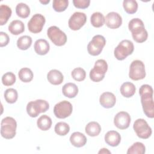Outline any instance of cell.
Wrapping results in <instances>:
<instances>
[{
    "mask_svg": "<svg viewBox=\"0 0 154 154\" xmlns=\"http://www.w3.org/2000/svg\"><path fill=\"white\" fill-rule=\"evenodd\" d=\"M153 90L152 87L148 84L141 86L139 94L141 96V102L144 113L147 117H154V103L153 99Z\"/></svg>",
    "mask_w": 154,
    "mask_h": 154,
    "instance_id": "cell-1",
    "label": "cell"
},
{
    "mask_svg": "<svg viewBox=\"0 0 154 154\" xmlns=\"http://www.w3.org/2000/svg\"><path fill=\"white\" fill-rule=\"evenodd\" d=\"M128 28L132 33L133 39L137 43L144 42L148 37L143 22L139 18L131 19L128 23Z\"/></svg>",
    "mask_w": 154,
    "mask_h": 154,
    "instance_id": "cell-2",
    "label": "cell"
},
{
    "mask_svg": "<svg viewBox=\"0 0 154 154\" xmlns=\"http://www.w3.org/2000/svg\"><path fill=\"white\" fill-rule=\"evenodd\" d=\"M17 123L11 117L4 118L1 123V134L5 139H11L16 134Z\"/></svg>",
    "mask_w": 154,
    "mask_h": 154,
    "instance_id": "cell-3",
    "label": "cell"
},
{
    "mask_svg": "<svg viewBox=\"0 0 154 154\" xmlns=\"http://www.w3.org/2000/svg\"><path fill=\"white\" fill-rule=\"evenodd\" d=\"M49 108V103L42 99L29 102L26 105V112L31 117H36L39 114L46 112Z\"/></svg>",
    "mask_w": 154,
    "mask_h": 154,
    "instance_id": "cell-4",
    "label": "cell"
},
{
    "mask_svg": "<svg viewBox=\"0 0 154 154\" xmlns=\"http://www.w3.org/2000/svg\"><path fill=\"white\" fill-rule=\"evenodd\" d=\"M134 49L133 43L129 40L121 41L115 48L114 54L118 60H123L128 55L132 54Z\"/></svg>",
    "mask_w": 154,
    "mask_h": 154,
    "instance_id": "cell-5",
    "label": "cell"
},
{
    "mask_svg": "<svg viewBox=\"0 0 154 154\" xmlns=\"http://www.w3.org/2000/svg\"><path fill=\"white\" fill-rule=\"evenodd\" d=\"M107 70L108 64L106 61L103 59L98 60L90 72V78L94 82H99L104 78Z\"/></svg>",
    "mask_w": 154,
    "mask_h": 154,
    "instance_id": "cell-6",
    "label": "cell"
},
{
    "mask_svg": "<svg viewBox=\"0 0 154 154\" xmlns=\"http://www.w3.org/2000/svg\"><path fill=\"white\" fill-rule=\"evenodd\" d=\"M47 35L49 38L56 46H63L67 42L66 34L56 26H50L47 30Z\"/></svg>",
    "mask_w": 154,
    "mask_h": 154,
    "instance_id": "cell-7",
    "label": "cell"
},
{
    "mask_svg": "<svg viewBox=\"0 0 154 154\" xmlns=\"http://www.w3.org/2000/svg\"><path fill=\"white\" fill-rule=\"evenodd\" d=\"M146 76L144 64L139 60L133 61L129 67V77L134 81L143 79Z\"/></svg>",
    "mask_w": 154,
    "mask_h": 154,
    "instance_id": "cell-8",
    "label": "cell"
},
{
    "mask_svg": "<svg viewBox=\"0 0 154 154\" xmlns=\"http://www.w3.org/2000/svg\"><path fill=\"white\" fill-rule=\"evenodd\" d=\"M105 44L106 40L103 36L96 35L87 45L88 52L93 56H97L101 53Z\"/></svg>",
    "mask_w": 154,
    "mask_h": 154,
    "instance_id": "cell-9",
    "label": "cell"
},
{
    "mask_svg": "<svg viewBox=\"0 0 154 154\" xmlns=\"http://www.w3.org/2000/svg\"><path fill=\"white\" fill-rule=\"evenodd\" d=\"M133 128L137 135L140 138L147 139L151 136L152 133L151 128L147 122L143 119L136 120L134 123Z\"/></svg>",
    "mask_w": 154,
    "mask_h": 154,
    "instance_id": "cell-10",
    "label": "cell"
},
{
    "mask_svg": "<svg viewBox=\"0 0 154 154\" xmlns=\"http://www.w3.org/2000/svg\"><path fill=\"white\" fill-rule=\"evenodd\" d=\"M73 106L70 102L67 100L57 103L54 108V113L58 119H65L72 114Z\"/></svg>",
    "mask_w": 154,
    "mask_h": 154,
    "instance_id": "cell-11",
    "label": "cell"
},
{
    "mask_svg": "<svg viewBox=\"0 0 154 154\" xmlns=\"http://www.w3.org/2000/svg\"><path fill=\"white\" fill-rule=\"evenodd\" d=\"M45 22V17L42 14H35L28 22V30L34 34L38 33L42 31Z\"/></svg>",
    "mask_w": 154,
    "mask_h": 154,
    "instance_id": "cell-12",
    "label": "cell"
},
{
    "mask_svg": "<svg viewBox=\"0 0 154 154\" xmlns=\"http://www.w3.org/2000/svg\"><path fill=\"white\" fill-rule=\"evenodd\" d=\"M86 21L87 16L85 13L79 11L75 12L69 20V27L73 31L79 30L84 25Z\"/></svg>",
    "mask_w": 154,
    "mask_h": 154,
    "instance_id": "cell-13",
    "label": "cell"
},
{
    "mask_svg": "<svg viewBox=\"0 0 154 154\" xmlns=\"http://www.w3.org/2000/svg\"><path fill=\"white\" fill-rule=\"evenodd\" d=\"M114 123L120 129H127L131 123V117L127 112H119L114 118Z\"/></svg>",
    "mask_w": 154,
    "mask_h": 154,
    "instance_id": "cell-14",
    "label": "cell"
},
{
    "mask_svg": "<svg viewBox=\"0 0 154 154\" xmlns=\"http://www.w3.org/2000/svg\"><path fill=\"white\" fill-rule=\"evenodd\" d=\"M105 23L106 25L111 29H116L119 28L122 23V18L121 16L116 12H109L105 17Z\"/></svg>",
    "mask_w": 154,
    "mask_h": 154,
    "instance_id": "cell-15",
    "label": "cell"
},
{
    "mask_svg": "<svg viewBox=\"0 0 154 154\" xmlns=\"http://www.w3.org/2000/svg\"><path fill=\"white\" fill-rule=\"evenodd\" d=\"M99 102L105 108H112L116 103V97L111 92H104L100 96Z\"/></svg>",
    "mask_w": 154,
    "mask_h": 154,
    "instance_id": "cell-16",
    "label": "cell"
},
{
    "mask_svg": "<svg viewBox=\"0 0 154 154\" xmlns=\"http://www.w3.org/2000/svg\"><path fill=\"white\" fill-rule=\"evenodd\" d=\"M105 141L107 144L112 147L117 146L121 141L120 134L116 131H109L105 135Z\"/></svg>",
    "mask_w": 154,
    "mask_h": 154,
    "instance_id": "cell-17",
    "label": "cell"
},
{
    "mask_svg": "<svg viewBox=\"0 0 154 154\" xmlns=\"http://www.w3.org/2000/svg\"><path fill=\"white\" fill-rule=\"evenodd\" d=\"M71 144L76 147H81L87 143L86 137L81 132H75L70 137Z\"/></svg>",
    "mask_w": 154,
    "mask_h": 154,
    "instance_id": "cell-18",
    "label": "cell"
},
{
    "mask_svg": "<svg viewBox=\"0 0 154 154\" xmlns=\"http://www.w3.org/2000/svg\"><path fill=\"white\" fill-rule=\"evenodd\" d=\"M34 48L37 54L44 55L49 52L50 46L47 40L45 39H38L35 42Z\"/></svg>",
    "mask_w": 154,
    "mask_h": 154,
    "instance_id": "cell-19",
    "label": "cell"
},
{
    "mask_svg": "<svg viewBox=\"0 0 154 154\" xmlns=\"http://www.w3.org/2000/svg\"><path fill=\"white\" fill-rule=\"evenodd\" d=\"M47 79L53 85H60L63 82L64 76L60 71L57 69H52L48 72Z\"/></svg>",
    "mask_w": 154,
    "mask_h": 154,
    "instance_id": "cell-20",
    "label": "cell"
},
{
    "mask_svg": "<svg viewBox=\"0 0 154 154\" xmlns=\"http://www.w3.org/2000/svg\"><path fill=\"white\" fill-rule=\"evenodd\" d=\"M62 92L64 96L69 98H73L78 93V88L75 84L68 82L63 85Z\"/></svg>",
    "mask_w": 154,
    "mask_h": 154,
    "instance_id": "cell-21",
    "label": "cell"
},
{
    "mask_svg": "<svg viewBox=\"0 0 154 154\" xmlns=\"http://www.w3.org/2000/svg\"><path fill=\"white\" fill-rule=\"evenodd\" d=\"M136 88L134 84L130 82H125L120 87V91L122 95L125 97H131L135 93Z\"/></svg>",
    "mask_w": 154,
    "mask_h": 154,
    "instance_id": "cell-22",
    "label": "cell"
},
{
    "mask_svg": "<svg viewBox=\"0 0 154 154\" xmlns=\"http://www.w3.org/2000/svg\"><path fill=\"white\" fill-rule=\"evenodd\" d=\"M8 31L13 35H19L25 31L24 23L19 20H14L8 26Z\"/></svg>",
    "mask_w": 154,
    "mask_h": 154,
    "instance_id": "cell-23",
    "label": "cell"
},
{
    "mask_svg": "<svg viewBox=\"0 0 154 154\" xmlns=\"http://www.w3.org/2000/svg\"><path fill=\"white\" fill-rule=\"evenodd\" d=\"M85 131L88 135L90 137H96L100 134L101 127L97 122H90L86 125Z\"/></svg>",
    "mask_w": 154,
    "mask_h": 154,
    "instance_id": "cell-24",
    "label": "cell"
},
{
    "mask_svg": "<svg viewBox=\"0 0 154 154\" xmlns=\"http://www.w3.org/2000/svg\"><path fill=\"white\" fill-rule=\"evenodd\" d=\"M11 9L7 5L2 4L0 6V25L5 24L11 15Z\"/></svg>",
    "mask_w": 154,
    "mask_h": 154,
    "instance_id": "cell-25",
    "label": "cell"
},
{
    "mask_svg": "<svg viewBox=\"0 0 154 154\" xmlns=\"http://www.w3.org/2000/svg\"><path fill=\"white\" fill-rule=\"evenodd\" d=\"M38 128L42 131H48L52 125V120L47 115L41 116L37 121Z\"/></svg>",
    "mask_w": 154,
    "mask_h": 154,
    "instance_id": "cell-26",
    "label": "cell"
},
{
    "mask_svg": "<svg viewBox=\"0 0 154 154\" xmlns=\"http://www.w3.org/2000/svg\"><path fill=\"white\" fill-rule=\"evenodd\" d=\"M90 22L94 27L99 28L103 25L105 23V17L102 13L100 12H94L91 16Z\"/></svg>",
    "mask_w": 154,
    "mask_h": 154,
    "instance_id": "cell-27",
    "label": "cell"
},
{
    "mask_svg": "<svg viewBox=\"0 0 154 154\" xmlns=\"http://www.w3.org/2000/svg\"><path fill=\"white\" fill-rule=\"evenodd\" d=\"M16 13L20 17L26 18L30 14V8L27 4L20 2L17 4L16 7Z\"/></svg>",
    "mask_w": 154,
    "mask_h": 154,
    "instance_id": "cell-28",
    "label": "cell"
},
{
    "mask_svg": "<svg viewBox=\"0 0 154 154\" xmlns=\"http://www.w3.org/2000/svg\"><path fill=\"white\" fill-rule=\"evenodd\" d=\"M32 44V38L29 35L20 37L17 40V46L21 50L28 49Z\"/></svg>",
    "mask_w": 154,
    "mask_h": 154,
    "instance_id": "cell-29",
    "label": "cell"
},
{
    "mask_svg": "<svg viewBox=\"0 0 154 154\" xmlns=\"http://www.w3.org/2000/svg\"><path fill=\"white\" fill-rule=\"evenodd\" d=\"M18 76L19 79L24 82H29L32 81L33 78V73L32 70L27 67L21 69L19 73Z\"/></svg>",
    "mask_w": 154,
    "mask_h": 154,
    "instance_id": "cell-30",
    "label": "cell"
},
{
    "mask_svg": "<svg viewBox=\"0 0 154 154\" xmlns=\"http://www.w3.org/2000/svg\"><path fill=\"white\" fill-rule=\"evenodd\" d=\"M123 6L125 11L128 14H134L138 9V4L134 0H124Z\"/></svg>",
    "mask_w": 154,
    "mask_h": 154,
    "instance_id": "cell-31",
    "label": "cell"
},
{
    "mask_svg": "<svg viewBox=\"0 0 154 154\" xmlns=\"http://www.w3.org/2000/svg\"><path fill=\"white\" fill-rule=\"evenodd\" d=\"M146 152L145 146L141 142H136L129 147L128 154H144Z\"/></svg>",
    "mask_w": 154,
    "mask_h": 154,
    "instance_id": "cell-32",
    "label": "cell"
},
{
    "mask_svg": "<svg viewBox=\"0 0 154 154\" xmlns=\"http://www.w3.org/2000/svg\"><path fill=\"white\" fill-rule=\"evenodd\" d=\"M54 130L55 133L58 135L64 136L69 132L70 126L66 122H60L55 125Z\"/></svg>",
    "mask_w": 154,
    "mask_h": 154,
    "instance_id": "cell-33",
    "label": "cell"
},
{
    "mask_svg": "<svg viewBox=\"0 0 154 154\" xmlns=\"http://www.w3.org/2000/svg\"><path fill=\"white\" fill-rule=\"evenodd\" d=\"M18 97V93L14 88H8L4 92V98L7 102L13 103L16 102Z\"/></svg>",
    "mask_w": 154,
    "mask_h": 154,
    "instance_id": "cell-34",
    "label": "cell"
},
{
    "mask_svg": "<svg viewBox=\"0 0 154 154\" xmlns=\"http://www.w3.org/2000/svg\"><path fill=\"white\" fill-rule=\"evenodd\" d=\"M68 0H54L53 1L52 7L55 11L62 12L68 7Z\"/></svg>",
    "mask_w": 154,
    "mask_h": 154,
    "instance_id": "cell-35",
    "label": "cell"
},
{
    "mask_svg": "<svg viewBox=\"0 0 154 154\" xmlns=\"http://www.w3.org/2000/svg\"><path fill=\"white\" fill-rule=\"evenodd\" d=\"M72 78L77 81H84L86 77V72L81 67H77L74 69L71 73Z\"/></svg>",
    "mask_w": 154,
    "mask_h": 154,
    "instance_id": "cell-36",
    "label": "cell"
},
{
    "mask_svg": "<svg viewBox=\"0 0 154 154\" xmlns=\"http://www.w3.org/2000/svg\"><path fill=\"white\" fill-rule=\"evenodd\" d=\"M16 76L12 72H7L2 76V82L5 86H10L16 82Z\"/></svg>",
    "mask_w": 154,
    "mask_h": 154,
    "instance_id": "cell-37",
    "label": "cell"
},
{
    "mask_svg": "<svg viewBox=\"0 0 154 154\" xmlns=\"http://www.w3.org/2000/svg\"><path fill=\"white\" fill-rule=\"evenodd\" d=\"M90 0H73V4L74 6L78 8L84 9L90 5Z\"/></svg>",
    "mask_w": 154,
    "mask_h": 154,
    "instance_id": "cell-38",
    "label": "cell"
},
{
    "mask_svg": "<svg viewBox=\"0 0 154 154\" xmlns=\"http://www.w3.org/2000/svg\"><path fill=\"white\" fill-rule=\"evenodd\" d=\"M10 41V38L7 33L4 32H0V46L4 47L7 46Z\"/></svg>",
    "mask_w": 154,
    "mask_h": 154,
    "instance_id": "cell-39",
    "label": "cell"
},
{
    "mask_svg": "<svg viewBox=\"0 0 154 154\" xmlns=\"http://www.w3.org/2000/svg\"><path fill=\"white\" fill-rule=\"evenodd\" d=\"M98 153H111V152L109 151L107 149L102 148L99 151Z\"/></svg>",
    "mask_w": 154,
    "mask_h": 154,
    "instance_id": "cell-40",
    "label": "cell"
},
{
    "mask_svg": "<svg viewBox=\"0 0 154 154\" xmlns=\"http://www.w3.org/2000/svg\"><path fill=\"white\" fill-rule=\"evenodd\" d=\"M40 2L42 4H46L49 3L50 2V1L49 0H46V1H40Z\"/></svg>",
    "mask_w": 154,
    "mask_h": 154,
    "instance_id": "cell-41",
    "label": "cell"
}]
</instances>
